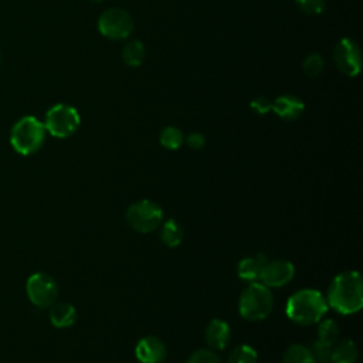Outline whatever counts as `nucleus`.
<instances>
[{"instance_id":"nucleus-1","label":"nucleus","mask_w":363,"mask_h":363,"mask_svg":"<svg viewBox=\"0 0 363 363\" xmlns=\"http://www.w3.org/2000/svg\"><path fill=\"white\" fill-rule=\"evenodd\" d=\"M328 306L342 315H353L363 305V282L357 271L337 274L328 289Z\"/></svg>"},{"instance_id":"nucleus-2","label":"nucleus","mask_w":363,"mask_h":363,"mask_svg":"<svg viewBox=\"0 0 363 363\" xmlns=\"http://www.w3.org/2000/svg\"><path fill=\"white\" fill-rule=\"evenodd\" d=\"M285 311L286 316L298 325L318 323L328 312L326 296L316 289H299L288 298Z\"/></svg>"},{"instance_id":"nucleus-3","label":"nucleus","mask_w":363,"mask_h":363,"mask_svg":"<svg viewBox=\"0 0 363 363\" xmlns=\"http://www.w3.org/2000/svg\"><path fill=\"white\" fill-rule=\"evenodd\" d=\"M45 135L47 130L44 123L35 116L27 115L13 125L10 130V143L17 153L28 156L43 146Z\"/></svg>"},{"instance_id":"nucleus-4","label":"nucleus","mask_w":363,"mask_h":363,"mask_svg":"<svg viewBox=\"0 0 363 363\" xmlns=\"http://www.w3.org/2000/svg\"><path fill=\"white\" fill-rule=\"evenodd\" d=\"M272 292L261 282H250L238 299L240 315L250 322H259L268 318L272 312Z\"/></svg>"},{"instance_id":"nucleus-5","label":"nucleus","mask_w":363,"mask_h":363,"mask_svg":"<svg viewBox=\"0 0 363 363\" xmlns=\"http://www.w3.org/2000/svg\"><path fill=\"white\" fill-rule=\"evenodd\" d=\"M128 225L140 234H147L160 227L164 220L162 207L153 200H139L130 204L125 214Z\"/></svg>"},{"instance_id":"nucleus-6","label":"nucleus","mask_w":363,"mask_h":363,"mask_svg":"<svg viewBox=\"0 0 363 363\" xmlns=\"http://www.w3.org/2000/svg\"><path fill=\"white\" fill-rule=\"evenodd\" d=\"M43 123L51 136L64 139L77 132L81 125V116L74 106L57 104L47 111Z\"/></svg>"},{"instance_id":"nucleus-7","label":"nucleus","mask_w":363,"mask_h":363,"mask_svg":"<svg viewBox=\"0 0 363 363\" xmlns=\"http://www.w3.org/2000/svg\"><path fill=\"white\" fill-rule=\"evenodd\" d=\"M98 30L106 38L125 40L133 31V18L126 10L111 7L99 16Z\"/></svg>"},{"instance_id":"nucleus-8","label":"nucleus","mask_w":363,"mask_h":363,"mask_svg":"<svg viewBox=\"0 0 363 363\" xmlns=\"http://www.w3.org/2000/svg\"><path fill=\"white\" fill-rule=\"evenodd\" d=\"M26 291L31 303L38 308H50L58 298V285L55 279L45 272L30 275L26 284Z\"/></svg>"},{"instance_id":"nucleus-9","label":"nucleus","mask_w":363,"mask_h":363,"mask_svg":"<svg viewBox=\"0 0 363 363\" xmlns=\"http://www.w3.org/2000/svg\"><path fill=\"white\" fill-rule=\"evenodd\" d=\"M333 60L339 71L347 77H356L362 68V54L357 44L352 38H342L335 50Z\"/></svg>"},{"instance_id":"nucleus-10","label":"nucleus","mask_w":363,"mask_h":363,"mask_svg":"<svg viewBox=\"0 0 363 363\" xmlns=\"http://www.w3.org/2000/svg\"><path fill=\"white\" fill-rule=\"evenodd\" d=\"M295 275V267L288 259L267 261L262 268L259 281L268 288H279L292 281Z\"/></svg>"},{"instance_id":"nucleus-11","label":"nucleus","mask_w":363,"mask_h":363,"mask_svg":"<svg viewBox=\"0 0 363 363\" xmlns=\"http://www.w3.org/2000/svg\"><path fill=\"white\" fill-rule=\"evenodd\" d=\"M135 356L140 363H163L167 356V349L159 337L145 336L138 340Z\"/></svg>"},{"instance_id":"nucleus-12","label":"nucleus","mask_w":363,"mask_h":363,"mask_svg":"<svg viewBox=\"0 0 363 363\" xmlns=\"http://www.w3.org/2000/svg\"><path fill=\"white\" fill-rule=\"evenodd\" d=\"M231 337V328L223 319H211L204 330V339L211 350H223Z\"/></svg>"},{"instance_id":"nucleus-13","label":"nucleus","mask_w":363,"mask_h":363,"mask_svg":"<svg viewBox=\"0 0 363 363\" xmlns=\"http://www.w3.org/2000/svg\"><path fill=\"white\" fill-rule=\"evenodd\" d=\"M305 109L303 102L294 95H281L272 102V111L285 121L298 119Z\"/></svg>"},{"instance_id":"nucleus-14","label":"nucleus","mask_w":363,"mask_h":363,"mask_svg":"<svg viewBox=\"0 0 363 363\" xmlns=\"http://www.w3.org/2000/svg\"><path fill=\"white\" fill-rule=\"evenodd\" d=\"M267 257L265 254L259 252L252 257H245L242 258L238 265H237V274L241 279L248 281V282H258L262 268L267 264Z\"/></svg>"},{"instance_id":"nucleus-15","label":"nucleus","mask_w":363,"mask_h":363,"mask_svg":"<svg viewBox=\"0 0 363 363\" xmlns=\"http://www.w3.org/2000/svg\"><path fill=\"white\" fill-rule=\"evenodd\" d=\"M50 320L52 326L64 329L69 328L77 320V311L74 305L68 302H55L50 306Z\"/></svg>"},{"instance_id":"nucleus-16","label":"nucleus","mask_w":363,"mask_h":363,"mask_svg":"<svg viewBox=\"0 0 363 363\" xmlns=\"http://www.w3.org/2000/svg\"><path fill=\"white\" fill-rule=\"evenodd\" d=\"M359 357L357 346L350 339H343L332 347L330 363H356Z\"/></svg>"},{"instance_id":"nucleus-17","label":"nucleus","mask_w":363,"mask_h":363,"mask_svg":"<svg viewBox=\"0 0 363 363\" xmlns=\"http://www.w3.org/2000/svg\"><path fill=\"white\" fill-rule=\"evenodd\" d=\"M159 235L166 247L176 248L183 241V228L174 218L163 220L159 227Z\"/></svg>"},{"instance_id":"nucleus-18","label":"nucleus","mask_w":363,"mask_h":363,"mask_svg":"<svg viewBox=\"0 0 363 363\" xmlns=\"http://www.w3.org/2000/svg\"><path fill=\"white\" fill-rule=\"evenodd\" d=\"M122 60L129 67H139L145 60V47L140 41L132 40L122 48Z\"/></svg>"},{"instance_id":"nucleus-19","label":"nucleus","mask_w":363,"mask_h":363,"mask_svg":"<svg viewBox=\"0 0 363 363\" xmlns=\"http://www.w3.org/2000/svg\"><path fill=\"white\" fill-rule=\"evenodd\" d=\"M282 363H315L309 347L303 345H291L282 356Z\"/></svg>"},{"instance_id":"nucleus-20","label":"nucleus","mask_w":363,"mask_h":363,"mask_svg":"<svg viewBox=\"0 0 363 363\" xmlns=\"http://www.w3.org/2000/svg\"><path fill=\"white\" fill-rule=\"evenodd\" d=\"M159 142L163 147L176 150L184 143V135L183 132L176 126H166L159 136Z\"/></svg>"},{"instance_id":"nucleus-21","label":"nucleus","mask_w":363,"mask_h":363,"mask_svg":"<svg viewBox=\"0 0 363 363\" xmlns=\"http://www.w3.org/2000/svg\"><path fill=\"white\" fill-rule=\"evenodd\" d=\"M257 360L258 353L252 346L238 345L231 350L227 363H257Z\"/></svg>"},{"instance_id":"nucleus-22","label":"nucleus","mask_w":363,"mask_h":363,"mask_svg":"<svg viewBox=\"0 0 363 363\" xmlns=\"http://www.w3.org/2000/svg\"><path fill=\"white\" fill-rule=\"evenodd\" d=\"M318 339L329 343V345H335L337 342L339 337V326L336 323V320L333 319H325V320H319L318 322Z\"/></svg>"},{"instance_id":"nucleus-23","label":"nucleus","mask_w":363,"mask_h":363,"mask_svg":"<svg viewBox=\"0 0 363 363\" xmlns=\"http://www.w3.org/2000/svg\"><path fill=\"white\" fill-rule=\"evenodd\" d=\"M332 347L333 345H329V343H325L322 340H315L309 350H311V354L313 357V362L315 363H330V354H332Z\"/></svg>"},{"instance_id":"nucleus-24","label":"nucleus","mask_w":363,"mask_h":363,"mask_svg":"<svg viewBox=\"0 0 363 363\" xmlns=\"http://www.w3.org/2000/svg\"><path fill=\"white\" fill-rule=\"evenodd\" d=\"M303 71L308 77L311 78H316L322 74L323 71V67H325V62H323V58L322 55L319 54H309L305 60H303Z\"/></svg>"},{"instance_id":"nucleus-25","label":"nucleus","mask_w":363,"mask_h":363,"mask_svg":"<svg viewBox=\"0 0 363 363\" xmlns=\"http://www.w3.org/2000/svg\"><path fill=\"white\" fill-rule=\"evenodd\" d=\"M186 363H220V357L211 349H197L189 356Z\"/></svg>"},{"instance_id":"nucleus-26","label":"nucleus","mask_w":363,"mask_h":363,"mask_svg":"<svg viewBox=\"0 0 363 363\" xmlns=\"http://www.w3.org/2000/svg\"><path fill=\"white\" fill-rule=\"evenodd\" d=\"M295 3L308 14H320L325 9V0H295Z\"/></svg>"},{"instance_id":"nucleus-27","label":"nucleus","mask_w":363,"mask_h":363,"mask_svg":"<svg viewBox=\"0 0 363 363\" xmlns=\"http://www.w3.org/2000/svg\"><path fill=\"white\" fill-rule=\"evenodd\" d=\"M250 106L254 112L259 115H265L272 109V102L265 96H257L250 102Z\"/></svg>"},{"instance_id":"nucleus-28","label":"nucleus","mask_w":363,"mask_h":363,"mask_svg":"<svg viewBox=\"0 0 363 363\" xmlns=\"http://www.w3.org/2000/svg\"><path fill=\"white\" fill-rule=\"evenodd\" d=\"M186 143L190 149L197 150V149H201L206 145V138H204V135H201L199 132H193L186 138Z\"/></svg>"},{"instance_id":"nucleus-29","label":"nucleus","mask_w":363,"mask_h":363,"mask_svg":"<svg viewBox=\"0 0 363 363\" xmlns=\"http://www.w3.org/2000/svg\"><path fill=\"white\" fill-rule=\"evenodd\" d=\"M1 61H3V55H1V51H0V64H1Z\"/></svg>"},{"instance_id":"nucleus-30","label":"nucleus","mask_w":363,"mask_h":363,"mask_svg":"<svg viewBox=\"0 0 363 363\" xmlns=\"http://www.w3.org/2000/svg\"><path fill=\"white\" fill-rule=\"evenodd\" d=\"M94 1H101V0H94Z\"/></svg>"}]
</instances>
